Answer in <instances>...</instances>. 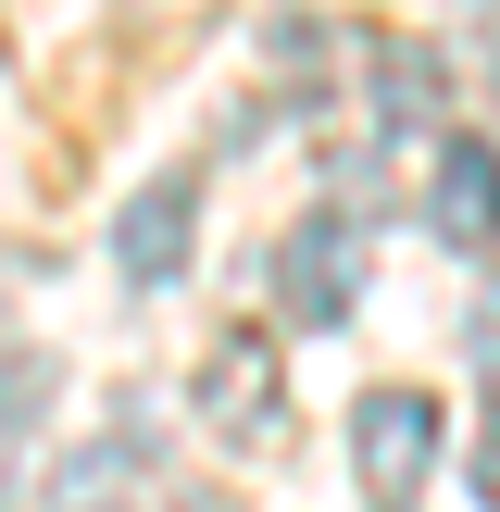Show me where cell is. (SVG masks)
<instances>
[{
    "label": "cell",
    "instance_id": "4",
    "mask_svg": "<svg viewBox=\"0 0 500 512\" xmlns=\"http://www.w3.org/2000/svg\"><path fill=\"white\" fill-rule=\"evenodd\" d=\"M425 225H438V250H463V263H500V150H488V138L438 125V175H425Z\"/></svg>",
    "mask_w": 500,
    "mask_h": 512
},
{
    "label": "cell",
    "instance_id": "13",
    "mask_svg": "<svg viewBox=\"0 0 500 512\" xmlns=\"http://www.w3.org/2000/svg\"><path fill=\"white\" fill-rule=\"evenodd\" d=\"M488 75H500V63H488Z\"/></svg>",
    "mask_w": 500,
    "mask_h": 512
},
{
    "label": "cell",
    "instance_id": "11",
    "mask_svg": "<svg viewBox=\"0 0 500 512\" xmlns=\"http://www.w3.org/2000/svg\"><path fill=\"white\" fill-rule=\"evenodd\" d=\"M138 512H213V500H175V488H150V500H138Z\"/></svg>",
    "mask_w": 500,
    "mask_h": 512
},
{
    "label": "cell",
    "instance_id": "8",
    "mask_svg": "<svg viewBox=\"0 0 500 512\" xmlns=\"http://www.w3.org/2000/svg\"><path fill=\"white\" fill-rule=\"evenodd\" d=\"M50 400H63V363H50V350H0V438H25V425L50 413Z\"/></svg>",
    "mask_w": 500,
    "mask_h": 512
},
{
    "label": "cell",
    "instance_id": "6",
    "mask_svg": "<svg viewBox=\"0 0 500 512\" xmlns=\"http://www.w3.org/2000/svg\"><path fill=\"white\" fill-rule=\"evenodd\" d=\"M150 488H163V450L150 438H88L50 463V512H138Z\"/></svg>",
    "mask_w": 500,
    "mask_h": 512
},
{
    "label": "cell",
    "instance_id": "1",
    "mask_svg": "<svg viewBox=\"0 0 500 512\" xmlns=\"http://www.w3.org/2000/svg\"><path fill=\"white\" fill-rule=\"evenodd\" d=\"M188 413H200V438H225V450H275L288 438V338L225 325V338L200 350V375H188Z\"/></svg>",
    "mask_w": 500,
    "mask_h": 512
},
{
    "label": "cell",
    "instance_id": "7",
    "mask_svg": "<svg viewBox=\"0 0 500 512\" xmlns=\"http://www.w3.org/2000/svg\"><path fill=\"white\" fill-rule=\"evenodd\" d=\"M363 75H375V125H388V138H438L450 125V63L425 38H375Z\"/></svg>",
    "mask_w": 500,
    "mask_h": 512
},
{
    "label": "cell",
    "instance_id": "9",
    "mask_svg": "<svg viewBox=\"0 0 500 512\" xmlns=\"http://www.w3.org/2000/svg\"><path fill=\"white\" fill-rule=\"evenodd\" d=\"M463 488H475V500H488V512H500V413H488V425H475V450H463Z\"/></svg>",
    "mask_w": 500,
    "mask_h": 512
},
{
    "label": "cell",
    "instance_id": "12",
    "mask_svg": "<svg viewBox=\"0 0 500 512\" xmlns=\"http://www.w3.org/2000/svg\"><path fill=\"white\" fill-rule=\"evenodd\" d=\"M463 13H475V25H500V0H463Z\"/></svg>",
    "mask_w": 500,
    "mask_h": 512
},
{
    "label": "cell",
    "instance_id": "5",
    "mask_svg": "<svg viewBox=\"0 0 500 512\" xmlns=\"http://www.w3.org/2000/svg\"><path fill=\"white\" fill-rule=\"evenodd\" d=\"M188 250H200V175L175 163V175H150V188L113 213V263L138 275V288H175V275H188Z\"/></svg>",
    "mask_w": 500,
    "mask_h": 512
},
{
    "label": "cell",
    "instance_id": "10",
    "mask_svg": "<svg viewBox=\"0 0 500 512\" xmlns=\"http://www.w3.org/2000/svg\"><path fill=\"white\" fill-rule=\"evenodd\" d=\"M225 0H138V25H213Z\"/></svg>",
    "mask_w": 500,
    "mask_h": 512
},
{
    "label": "cell",
    "instance_id": "3",
    "mask_svg": "<svg viewBox=\"0 0 500 512\" xmlns=\"http://www.w3.org/2000/svg\"><path fill=\"white\" fill-rule=\"evenodd\" d=\"M275 313L288 325H350L363 313V225L350 213H300L275 238Z\"/></svg>",
    "mask_w": 500,
    "mask_h": 512
},
{
    "label": "cell",
    "instance_id": "2",
    "mask_svg": "<svg viewBox=\"0 0 500 512\" xmlns=\"http://www.w3.org/2000/svg\"><path fill=\"white\" fill-rule=\"evenodd\" d=\"M438 438H450V413H438V388H363L350 400V475L375 488V512H413V488L438 475Z\"/></svg>",
    "mask_w": 500,
    "mask_h": 512
}]
</instances>
